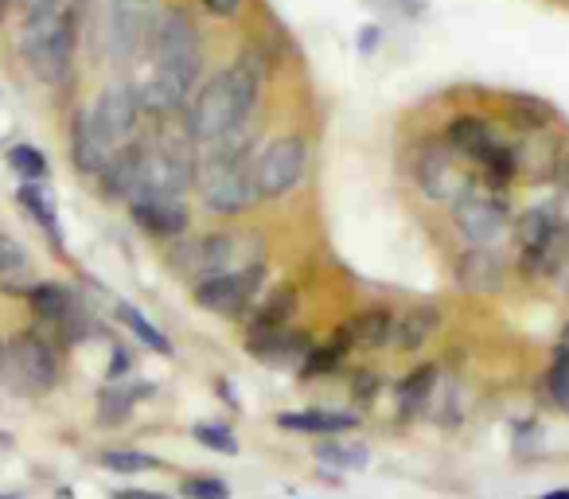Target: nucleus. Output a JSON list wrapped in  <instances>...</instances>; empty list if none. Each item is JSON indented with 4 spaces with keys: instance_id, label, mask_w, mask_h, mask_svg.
<instances>
[{
    "instance_id": "obj_23",
    "label": "nucleus",
    "mask_w": 569,
    "mask_h": 499,
    "mask_svg": "<svg viewBox=\"0 0 569 499\" xmlns=\"http://www.w3.org/2000/svg\"><path fill=\"white\" fill-rule=\"evenodd\" d=\"M507 118H511V126L527 129V133H542L553 121V110L535 94H511L507 98Z\"/></svg>"
},
{
    "instance_id": "obj_24",
    "label": "nucleus",
    "mask_w": 569,
    "mask_h": 499,
    "mask_svg": "<svg viewBox=\"0 0 569 499\" xmlns=\"http://www.w3.org/2000/svg\"><path fill=\"white\" fill-rule=\"evenodd\" d=\"M293 309H297L293 289H277V293L253 312L250 328H258V332H281V328H289V320H293Z\"/></svg>"
},
{
    "instance_id": "obj_21",
    "label": "nucleus",
    "mask_w": 569,
    "mask_h": 499,
    "mask_svg": "<svg viewBox=\"0 0 569 499\" xmlns=\"http://www.w3.org/2000/svg\"><path fill=\"white\" fill-rule=\"evenodd\" d=\"M28 305H32L36 317L48 320V325H59V328L79 312L71 301V293H67L63 286H56V281H40V286L28 289Z\"/></svg>"
},
{
    "instance_id": "obj_34",
    "label": "nucleus",
    "mask_w": 569,
    "mask_h": 499,
    "mask_svg": "<svg viewBox=\"0 0 569 499\" xmlns=\"http://www.w3.org/2000/svg\"><path fill=\"white\" fill-rule=\"evenodd\" d=\"M196 441L207 445V449H214V452H227V457H234L238 452V441L227 426H207L203 421V426H196Z\"/></svg>"
},
{
    "instance_id": "obj_41",
    "label": "nucleus",
    "mask_w": 569,
    "mask_h": 499,
    "mask_svg": "<svg viewBox=\"0 0 569 499\" xmlns=\"http://www.w3.org/2000/svg\"><path fill=\"white\" fill-rule=\"evenodd\" d=\"M375 32H379V28H367V36H363V51H371V48H375Z\"/></svg>"
},
{
    "instance_id": "obj_36",
    "label": "nucleus",
    "mask_w": 569,
    "mask_h": 499,
    "mask_svg": "<svg viewBox=\"0 0 569 499\" xmlns=\"http://www.w3.org/2000/svg\"><path fill=\"white\" fill-rule=\"evenodd\" d=\"M28 17H48V12H67V0H24Z\"/></svg>"
},
{
    "instance_id": "obj_39",
    "label": "nucleus",
    "mask_w": 569,
    "mask_h": 499,
    "mask_svg": "<svg viewBox=\"0 0 569 499\" xmlns=\"http://www.w3.org/2000/svg\"><path fill=\"white\" fill-rule=\"evenodd\" d=\"M113 499H164V496H157V491H133V488H129V491H118Z\"/></svg>"
},
{
    "instance_id": "obj_16",
    "label": "nucleus",
    "mask_w": 569,
    "mask_h": 499,
    "mask_svg": "<svg viewBox=\"0 0 569 499\" xmlns=\"http://www.w3.org/2000/svg\"><path fill=\"white\" fill-rule=\"evenodd\" d=\"M71 152H74V168L82 176H102V168L113 160V149L102 141V133L94 129L90 113H79L71 129Z\"/></svg>"
},
{
    "instance_id": "obj_42",
    "label": "nucleus",
    "mask_w": 569,
    "mask_h": 499,
    "mask_svg": "<svg viewBox=\"0 0 569 499\" xmlns=\"http://www.w3.org/2000/svg\"><path fill=\"white\" fill-rule=\"evenodd\" d=\"M542 499H569V488H558V491H550V496H542Z\"/></svg>"
},
{
    "instance_id": "obj_43",
    "label": "nucleus",
    "mask_w": 569,
    "mask_h": 499,
    "mask_svg": "<svg viewBox=\"0 0 569 499\" xmlns=\"http://www.w3.org/2000/svg\"><path fill=\"white\" fill-rule=\"evenodd\" d=\"M9 9H12V0H0V20L9 17Z\"/></svg>"
},
{
    "instance_id": "obj_5",
    "label": "nucleus",
    "mask_w": 569,
    "mask_h": 499,
    "mask_svg": "<svg viewBox=\"0 0 569 499\" xmlns=\"http://www.w3.org/2000/svg\"><path fill=\"white\" fill-rule=\"evenodd\" d=\"M157 4L152 0H110L106 9V48L118 63L137 59L152 43V24H157Z\"/></svg>"
},
{
    "instance_id": "obj_18",
    "label": "nucleus",
    "mask_w": 569,
    "mask_h": 499,
    "mask_svg": "<svg viewBox=\"0 0 569 499\" xmlns=\"http://www.w3.org/2000/svg\"><path fill=\"white\" fill-rule=\"evenodd\" d=\"M133 219L141 222L149 234L172 238L188 230V211H183V199H141V203H129Z\"/></svg>"
},
{
    "instance_id": "obj_10",
    "label": "nucleus",
    "mask_w": 569,
    "mask_h": 499,
    "mask_svg": "<svg viewBox=\"0 0 569 499\" xmlns=\"http://www.w3.org/2000/svg\"><path fill=\"white\" fill-rule=\"evenodd\" d=\"M452 222L468 238V246H496L507 234V227H511V214H507V203L496 191H483L476 183L472 191H465L452 203Z\"/></svg>"
},
{
    "instance_id": "obj_40",
    "label": "nucleus",
    "mask_w": 569,
    "mask_h": 499,
    "mask_svg": "<svg viewBox=\"0 0 569 499\" xmlns=\"http://www.w3.org/2000/svg\"><path fill=\"white\" fill-rule=\"evenodd\" d=\"M553 278L561 281V289H569V250H566V258H561V266H558V273Z\"/></svg>"
},
{
    "instance_id": "obj_38",
    "label": "nucleus",
    "mask_w": 569,
    "mask_h": 499,
    "mask_svg": "<svg viewBox=\"0 0 569 499\" xmlns=\"http://www.w3.org/2000/svg\"><path fill=\"white\" fill-rule=\"evenodd\" d=\"M126 367H133V359H129L126 351H118V356H113V363H110V379H121V375H126Z\"/></svg>"
},
{
    "instance_id": "obj_26",
    "label": "nucleus",
    "mask_w": 569,
    "mask_h": 499,
    "mask_svg": "<svg viewBox=\"0 0 569 499\" xmlns=\"http://www.w3.org/2000/svg\"><path fill=\"white\" fill-rule=\"evenodd\" d=\"M20 207H24V211L32 214V219H40V227L48 230V234L59 242L56 203H51V196H48V188H43V183H24V188H20Z\"/></svg>"
},
{
    "instance_id": "obj_7",
    "label": "nucleus",
    "mask_w": 569,
    "mask_h": 499,
    "mask_svg": "<svg viewBox=\"0 0 569 499\" xmlns=\"http://www.w3.org/2000/svg\"><path fill=\"white\" fill-rule=\"evenodd\" d=\"M191 183V164L183 152L160 149V152H137V172L133 188H129V203L141 199H183Z\"/></svg>"
},
{
    "instance_id": "obj_6",
    "label": "nucleus",
    "mask_w": 569,
    "mask_h": 499,
    "mask_svg": "<svg viewBox=\"0 0 569 499\" xmlns=\"http://www.w3.org/2000/svg\"><path fill=\"white\" fill-rule=\"evenodd\" d=\"M305 164H309V144L305 137L284 133L277 141H269L258 157V168H253V180H258V196L261 199H281L301 183Z\"/></svg>"
},
{
    "instance_id": "obj_13",
    "label": "nucleus",
    "mask_w": 569,
    "mask_h": 499,
    "mask_svg": "<svg viewBox=\"0 0 569 499\" xmlns=\"http://www.w3.org/2000/svg\"><path fill=\"white\" fill-rule=\"evenodd\" d=\"M191 87H196V79L183 71H168V67H152V74L144 79V87L137 90V98H141V110L149 113H176L188 106L191 98Z\"/></svg>"
},
{
    "instance_id": "obj_20",
    "label": "nucleus",
    "mask_w": 569,
    "mask_h": 499,
    "mask_svg": "<svg viewBox=\"0 0 569 499\" xmlns=\"http://www.w3.org/2000/svg\"><path fill=\"white\" fill-rule=\"evenodd\" d=\"M390 332H395V312L363 309L343 328V340H348L351 348H382V343H390Z\"/></svg>"
},
{
    "instance_id": "obj_35",
    "label": "nucleus",
    "mask_w": 569,
    "mask_h": 499,
    "mask_svg": "<svg viewBox=\"0 0 569 499\" xmlns=\"http://www.w3.org/2000/svg\"><path fill=\"white\" fill-rule=\"evenodd\" d=\"M24 246L12 242L9 234H0V278H12V273L24 270Z\"/></svg>"
},
{
    "instance_id": "obj_19",
    "label": "nucleus",
    "mask_w": 569,
    "mask_h": 499,
    "mask_svg": "<svg viewBox=\"0 0 569 499\" xmlns=\"http://www.w3.org/2000/svg\"><path fill=\"white\" fill-rule=\"evenodd\" d=\"M281 429H297V433H317V437H332V433H348L359 426V413H343V410H309V413H281L277 418Z\"/></svg>"
},
{
    "instance_id": "obj_29",
    "label": "nucleus",
    "mask_w": 569,
    "mask_h": 499,
    "mask_svg": "<svg viewBox=\"0 0 569 499\" xmlns=\"http://www.w3.org/2000/svg\"><path fill=\"white\" fill-rule=\"evenodd\" d=\"M317 457L332 468H363L367 460H371V452L356 441H325V445H317Z\"/></svg>"
},
{
    "instance_id": "obj_37",
    "label": "nucleus",
    "mask_w": 569,
    "mask_h": 499,
    "mask_svg": "<svg viewBox=\"0 0 569 499\" xmlns=\"http://www.w3.org/2000/svg\"><path fill=\"white\" fill-rule=\"evenodd\" d=\"M203 9L211 12V17H234V12L242 9V0H203Z\"/></svg>"
},
{
    "instance_id": "obj_28",
    "label": "nucleus",
    "mask_w": 569,
    "mask_h": 499,
    "mask_svg": "<svg viewBox=\"0 0 569 499\" xmlns=\"http://www.w3.org/2000/svg\"><path fill=\"white\" fill-rule=\"evenodd\" d=\"M102 468H110V472H157V468H164L157 457H149V452H137V449H106L102 457Z\"/></svg>"
},
{
    "instance_id": "obj_11",
    "label": "nucleus",
    "mask_w": 569,
    "mask_h": 499,
    "mask_svg": "<svg viewBox=\"0 0 569 499\" xmlns=\"http://www.w3.org/2000/svg\"><path fill=\"white\" fill-rule=\"evenodd\" d=\"M261 278H266L261 266H246V270H234V273H219V278L199 281L196 301H199V309L214 312V317L234 320L253 305V297H258V289H261Z\"/></svg>"
},
{
    "instance_id": "obj_8",
    "label": "nucleus",
    "mask_w": 569,
    "mask_h": 499,
    "mask_svg": "<svg viewBox=\"0 0 569 499\" xmlns=\"http://www.w3.org/2000/svg\"><path fill=\"white\" fill-rule=\"evenodd\" d=\"M246 246L250 242L238 234H203L191 246H183V255L176 258V266L196 281L246 270V266H261V255H242Z\"/></svg>"
},
{
    "instance_id": "obj_25",
    "label": "nucleus",
    "mask_w": 569,
    "mask_h": 499,
    "mask_svg": "<svg viewBox=\"0 0 569 499\" xmlns=\"http://www.w3.org/2000/svg\"><path fill=\"white\" fill-rule=\"evenodd\" d=\"M348 348H351V343L343 340V332L336 336L332 343H320V348H312V351H309V359L301 363V375H305V379L336 375V371H340V363H343V356H348Z\"/></svg>"
},
{
    "instance_id": "obj_17",
    "label": "nucleus",
    "mask_w": 569,
    "mask_h": 499,
    "mask_svg": "<svg viewBox=\"0 0 569 499\" xmlns=\"http://www.w3.org/2000/svg\"><path fill=\"white\" fill-rule=\"evenodd\" d=\"M441 328V309L433 305H418V309H406L402 317H395V332H390V348L398 351H418Z\"/></svg>"
},
{
    "instance_id": "obj_27",
    "label": "nucleus",
    "mask_w": 569,
    "mask_h": 499,
    "mask_svg": "<svg viewBox=\"0 0 569 499\" xmlns=\"http://www.w3.org/2000/svg\"><path fill=\"white\" fill-rule=\"evenodd\" d=\"M137 406V395L126 387H106L102 395H98V421H106V426H118V421H126L129 413H133Z\"/></svg>"
},
{
    "instance_id": "obj_15",
    "label": "nucleus",
    "mask_w": 569,
    "mask_h": 499,
    "mask_svg": "<svg viewBox=\"0 0 569 499\" xmlns=\"http://www.w3.org/2000/svg\"><path fill=\"white\" fill-rule=\"evenodd\" d=\"M445 144H449L460 160H468V164L476 168L491 149H496L499 137L491 133V126L483 118H468V113H465V118L449 121V129H445Z\"/></svg>"
},
{
    "instance_id": "obj_22",
    "label": "nucleus",
    "mask_w": 569,
    "mask_h": 499,
    "mask_svg": "<svg viewBox=\"0 0 569 499\" xmlns=\"http://www.w3.org/2000/svg\"><path fill=\"white\" fill-rule=\"evenodd\" d=\"M437 367H418V371L410 375V379H402V387H398V406H402V413H426L429 410V398H433V387H437Z\"/></svg>"
},
{
    "instance_id": "obj_1",
    "label": "nucleus",
    "mask_w": 569,
    "mask_h": 499,
    "mask_svg": "<svg viewBox=\"0 0 569 499\" xmlns=\"http://www.w3.org/2000/svg\"><path fill=\"white\" fill-rule=\"evenodd\" d=\"M261 90V71L250 63V59H238L230 63L222 74H214L203 90H199L196 106L188 113V137L199 144L219 141L230 129L246 126L253 102H258Z\"/></svg>"
},
{
    "instance_id": "obj_31",
    "label": "nucleus",
    "mask_w": 569,
    "mask_h": 499,
    "mask_svg": "<svg viewBox=\"0 0 569 499\" xmlns=\"http://www.w3.org/2000/svg\"><path fill=\"white\" fill-rule=\"evenodd\" d=\"M9 164L24 176V183H40L43 176H48V160H43V152L32 149V144H17V149H9Z\"/></svg>"
},
{
    "instance_id": "obj_14",
    "label": "nucleus",
    "mask_w": 569,
    "mask_h": 499,
    "mask_svg": "<svg viewBox=\"0 0 569 499\" xmlns=\"http://www.w3.org/2000/svg\"><path fill=\"white\" fill-rule=\"evenodd\" d=\"M457 281L468 293H499L503 289V262L491 246H472L457 262Z\"/></svg>"
},
{
    "instance_id": "obj_3",
    "label": "nucleus",
    "mask_w": 569,
    "mask_h": 499,
    "mask_svg": "<svg viewBox=\"0 0 569 499\" xmlns=\"http://www.w3.org/2000/svg\"><path fill=\"white\" fill-rule=\"evenodd\" d=\"M0 375L17 395H48L59 382V359L56 348L40 332H20L0 348Z\"/></svg>"
},
{
    "instance_id": "obj_12",
    "label": "nucleus",
    "mask_w": 569,
    "mask_h": 499,
    "mask_svg": "<svg viewBox=\"0 0 569 499\" xmlns=\"http://www.w3.org/2000/svg\"><path fill=\"white\" fill-rule=\"evenodd\" d=\"M90 121H94V129L102 133V141L110 144L113 152L126 149L137 121H141V98H137L133 87L102 90V98H98L94 110H90Z\"/></svg>"
},
{
    "instance_id": "obj_33",
    "label": "nucleus",
    "mask_w": 569,
    "mask_h": 499,
    "mask_svg": "<svg viewBox=\"0 0 569 499\" xmlns=\"http://www.w3.org/2000/svg\"><path fill=\"white\" fill-rule=\"evenodd\" d=\"M180 491L188 499H230V488L214 476H191V480L180 483Z\"/></svg>"
},
{
    "instance_id": "obj_32",
    "label": "nucleus",
    "mask_w": 569,
    "mask_h": 499,
    "mask_svg": "<svg viewBox=\"0 0 569 499\" xmlns=\"http://www.w3.org/2000/svg\"><path fill=\"white\" fill-rule=\"evenodd\" d=\"M546 390H550L553 406L569 413V356L566 351H558V359H553L550 375H546Z\"/></svg>"
},
{
    "instance_id": "obj_30",
    "label": "nucleus",
    "mask_w": 569,
    "mask_h": 499,
    "mask_svg": "<svg viewBox=\"0 0 569 499\" xmlns=\"http://www.w3.org/2000/svg\"><path fill=\"white\" fill-rule=\"evenodd\" d=\"M121 325H126L129 332H133L137 340L144 343V348L160 351V356H172V343H168V336H164V332H157V328H152L149 320H144L137 309H121Z\"/></svg>"
},
{
    "instance_id": "obj_2",
    "label": "nucleus",
    "mask_w": 569,
    "mask_h": 499,
    "mask_svg": "<svg viewBox=\"0 0 569 499\" xmlns=\"http://www.w3.org/2000/svg\"><path fill=\"white\" fill-rule=\"evenodd\" d=\"M20 56L28 71L48 87L67 82L74 67V20L71 12H48V17H28L20 32Z\"/></svg>"
},
{
    "instance_id": "obj_4",
    "label": "nucleus",
    "mask_w": 569,
    "mask_h": 499,
    "mask_svg": "<svg viewBox=\"0 0 569 499\" xmlns=\"http://www.w3.org/2000/svg\"><path fill=\"white\" fill-rule=\"evenodd\" d=\"M152 59L157 67L168 71H183L191 79H199V67H203V48H199L196 20L188 9H160L157 24H152Z\"/></svg>"
},
{
    "instance_id": "obj_9",
    "label": "nucleus",
    "mask_w": 569,
    "mask_h": 499,
    "mask_svg": "<svg viewBox=\"0 0 569 499\" xmlns=\"http://www.w3.org/2000/svg\"><path fill=\"white\" fill-rule=\"evenodd\" d=\"M418 183L437 203H457L465 191L476 188L472 168L460 164V157L445 141H429L418 152Z\"/></svg>"
}]
</instances>
